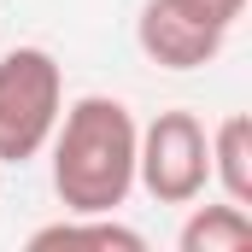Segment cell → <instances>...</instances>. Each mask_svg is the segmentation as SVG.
I'll list each match as a JSON object with an SVG mask.
<instances>
[{
  "mask_svg": "<svg viewBox=\"0 0 252 252\" xmlns=\"http://www.w3.org/2000/svg\"><path fill=\"white\" fill-rule=\"evenodd\" d=\"M135 112L112 94H82L59 112L47 135L53 147V193L64 211H118L135 188Z\"/></svg>",
  "mask_w": 252,
  "mask_h": 252,
  "instance_id": "obj_1",
  "label": "cell"
},
{
  "mask_svg": "<svg viewBox=\"0 0 252 252\" xmlns=\"http://www.w3.org/2000/svg\"><path fill=\"white\" fill-rule=\"evenodd\" d=\"M64 112V70L47 47L0 53V164H30L47 153V135Z\"/></svg>",
  "mask_w": 252,
  "mask_h": 252,
  "instance_id": "obj_2",
  "label": "cell"
},
{
  "mask_svg": "<svg viewBox=\"0 0 252 252\" xmlns=\"http://www.w3.org/2000/svg\"><path fill=\"white\" fill-rule=\"evenodd\" d=\"M211 182V135L199 112H158L135 135V188H147L158 205H193Z\"/></svg>",
  "mask_w": 252,
  "mask_h": 252,
  "instance_id": "obj_3",
  "label": "cell"
},
{
  "mask_svg": "<svg viewBox=\"0 0 252 252\" xmlns=\"http://www.w3.org/2000/svg\"><path fill=\"white\" fill-rule=\"evenodd\" d=\"M223 41H229V30L199 24L176 0H147L141 18H135V47L158 70H199V64H211L223 53Z\"/></svg>",
  "mask_w": 252,
  "mask_h": 252,
  "instance_id": "obj_4",
  "label": "cell"
},
{
  "mask_svg": "<svg viewBox=\"0 0 252 252\" xmlns=\"http://www.w3.org/2000/svg\"><path fill=\"white\" fill-rule=\"evenodd\" d=\"M30 247H35V252H47V247L141 252V247H147V235H141V229H129V223H118V211H64L59 223H47V229H35V235H30Z\"/></svg>",
  "mask_w": 252,
  "mask_h": 252,
  "instance_id": "obj_5",
  "label": "cell"
},
{
  "mask_svg": "<svg viewBox=\"0 0 252 252\" xmlns=\"http://www.w3.org/2000/svg\"><path fill=\"white\" fill-rule=\"evenodd\" d=\"M211 135V182L223 188V199L252 205V118L247 112H229Z\"/></svg>",
  "mask_w": 252,
  "mask_h": 252,
  "instance_id": "obj_6",
  "label": "cell"
},
{
  "mask_svg": "<svg viewBox=\"0 0 252 252\" xmlns=\"http://www.w3.org/2000/svg\"><path fill=\"white\" fill-rule=\"evenodd\" d=\"M176 247L182 252H241V247H252L247 205H235V199H223V205H193L188 223H182V235H176Z\"/></svg>",
  "mask_w": 252,
  "mask_h": 252,
  "instance_id": "obj_7",
  "label": "cell"
},
{
  "mask_svg": "<svg viewBox=\"0 0 252 252\" xmlns=\"http://www.w3.org/2000/svg\"><path fill=\"white\" fill-rule=\"evenodd\" d=\"M182 12H193L199 24H217V30H235L241 24V12H247V0H176Z\"/></svg>",
  "mask_w": 252,
  "mask_h": 252,
  "instance_id": "obj_8",
  "label": "cell"
}]
</instances>
